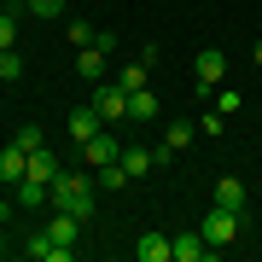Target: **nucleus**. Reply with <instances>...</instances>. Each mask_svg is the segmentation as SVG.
Returning a JSON list of instances; mask_svg holds the SVG:
<instances>
[{"label": "nucleus", "mask_w": 262, "mask_h": 262, "mask_svg": "<svg viewBox=\"0 0 262 262\" xmlns=\"http://www.w3.org/2000/svg\"><path fill=\"white\" fill-rule=\"evenodd\" d=\"M53 210L88 222V215H94V181H88V175H58L53 181Z\"/></svg>", "instance_id": "nucleus-1"}, {"label": "nucleus", "mask_w": 262, "mask_h": 262, "mask_svg": "<svg viewBox=\"0 0 262 262\" xmlns=\"http://www.w3.org/2000/svg\"><path fill=\"white\" fill-rule=\"evenodd\" d=\"M239 227H245V215L222 210V204H210V215H204V227H198V233H204L215 251H222V245H233V239H239Z\"/></svg>", "instance_id": "nucleus-2"}, {"label": "nucleus", "mask_w": 262, "mask_h": 262, "mask_svg": "<svg viewBox=\"0 0 262 262\" xmlns=\"http://www.w3.org/2000/svg\"><path fill=\"white\" fill-rule=\"evenodd\" d=\"M88 105H94V111L111 122V128H117L122 117H128V94H122L117 82H94V99H88Z\"/></svg>", "instance_id": "nucleus-3"}, {"label": "nucleus", "mask_w": 262, "mask_h": 262, "mask_svg": "<svg viewBox=\"0 0 262 262\" xmlns=\"http://www.w3.org/2000/svg\"><path fill=\"white\" fill-rule=\"evenodd\" d=\"M192 134H198V122H192V117H175V122L163 128V146H151V151H158V163H169L175 151H187V146H192Z\"/></svg>", "instance_id": "nucleus-4"}, {"label": "nucleus", "mask_w": 262, "mask_h": 262, "mask_svg": "<svg viewBox=\"0 0 262 262\" xmlns=\"http://www.w3.org/2000/svg\"><path fill=\"white\" fill-rule=\"evenodd\" d=\"M99 128H111V122H105V117L94 111V105H76V111H70V140H76V151H82L88 140H94Z\"/></svg>", "instance_id": "nucleus-5"}, {"label": "nucleus", "mask_w": 262, "mask_h": 262, "mask_svg": "<svg viewBox=\"0 0 262 262\" xmlns=\"http://www.w3.org/2000/svg\"><path fill=\"white\" fill-rule=\"evenodd\" d=\"M227 76V58H222V47H204L198 53V99H210V88Z\"/></svg>", "instance_id": "nucleus-6"}, {"label": "nucleus", "mask_w": 262, "mask_h": 262, "mask_svg": "<svg viewBox=\"0 0 262 262\" xmlns=\"http://www.w3.org/2000/svg\"><path fill=\"white\" fill-rule=\"evenodd\" d=\"M169 251H175V262H210L215 245H210L204 233H175V239H169Z\"/></svg>", "instance_id": "nucleus-7"}, {"label": "nucleus", "mask_w": 262, "mask_h": 262, "mask_svg": "<svg viewBox=\"0 0 262 262\" xmlns=\"http://www.w3.org/2000/svg\"><path fill=\"white\" fill-rule=\"evenodd\" d=\"M82 158H88V163H94V169H99V163H117V158H122V140H117V134H111V128H99V134H94V140H88V146H82Z\"/></svg>", "instance_id": "nucleus-8"}, {"label": "nucleus", "mask_w": 262, "mask_h": 262, "mask_svg": "<svg viewBox=\"0 0 262 262\" xmlns=\"http://www.w3.org/2000/svg\"><path fill=\"white\" fill-rule=\"evenodd\" d=\"M12 204H24V210H41V204H53V187H47V181H35V175H24L18 187H12Z\"/></svg>", "instance_id": "nucleus-9"}, {"label": "nucleus", "mask_w": 262, "mask_h": 262, "mask_svg": "<svg viewBox=\"0 0 262 262\" xmlns=\"http://www.w3.org/2000/svg\"><path fill=\"white\" fill-rule=\"evenodd\" d=\"M24 175H29V151L24 146H6V151H0V187H18Z\"/></svg>", "instance_id": "nucleus-10"}, {"label": "nucleus", "mask_w": 262, "mask_h": 262, "mask_svg": "<svg viewBox=\"0 0 262 262\" xmlns=\"http://www.w3.org/2000/svg\"><path fill=\"white\" fill-rule=\"evenodd\" d=\"M134 256H140V262H175L169 233H140V239H134Z\"/></svg>", "instance_id": "nucleus-11"}, {"label": "nucleus", "mask_w": 262, "mask_h": 262, "mask_svg": "<svg viewBox=\"0 0 262 262\" xmlns=\"http://www.w3.org/2000/svg\"><path fill=\"white\" fill-rule=\"evenodd\" d=\"M29 175H35V181H47V187H53V181H58V175H64V163H58V158H53V151H47V146H41V151H29Z\"/></svg>", "instance_id": "nucleus-12"}, {"label": "nucleus", "mask_w": 262, "mask_h": 262, "mask_svg": "<svg viewBox=\"0 0 262 262\" xmlns=\"http://www.w3.org/2000/svg\"><path fill=\"white\" fill-rule=\"evenodd\" d=\"M151 163H158V151H151V146H122V169H128V181H140Z\"/></svg>", "instance_id": "nucleus-13"}, {"label": "nucleus", "mask_w": 262, "mask_h": 262, "mask_svg": "<svg viewBox=\"0 0 262 262\" xmlns=\"http://www.w3.org/2000/svg\"><path fill=\"white\" fill-rule=\"evenodd\" d=\"M215 204H222V210H233V215H245V181H233V175H227V181H215Z\"/></svg>", "instance_id": "nucleus-14"}, {"label": "nucleus", "mask_w": 262, "mask_h": 262, "mask_svg": "<svg viewBox=\"0 0 262 262\" xmlns=\"http://www.w3.org/2000/svg\"><path fill=\"white\" fill-rule=\"evenodd\" d=\"M76 70L88 82H105V47H76Z\"/></svg>", "instance_id": "nucleus-15"}, {"label": "nucleus", "mask_w": 262, "mask_h": 262, "mask_svg": "<svg viewBox=\"0 0 262 262\" xmlns=\"http://www.w3.org/2000/svg\"><path fill=\"white\" fill-rule=\"evenodd\" d=\"M128 117H134V122L158 117V94H151V88H134V94H128Z\"/></svg>", "instance_id": "nucleus-16"}, {"label": "nucleus", "mask_w": 262, "mask_h": 262, "mask_svg": "<svg viewBox=\"0 0 262 262\" xmlns=\"http://www.w3.org/2000/svg\"><path fill=\"white\" fill-rule=\"evenodd\" d=\"M47 239H53V245H76V215L53 210V222H47Z\"/></svg>", "instance_id": "nucleus-17"}, {"label": "nucleus", "mask_w": 262, "mask_h": 262, "mask_svg": "<svg viewBox=\"0 0 262 262\" xmlns=\"http://www.w3.org/2000/svg\"><path fill=\"white\" fill-rule=\"evenodd\" d=\"M94 187H105V192L128 187V169H122V158H117V163H99V181H94Z\"/></svg>", "instance_id": "nucleus-18"}, {"label": "nucleus", "mask_w": 262, "mask_h": 262, "mask_svg": "<svg viewBox=\"0 0 262 262\" xmlns=\"http://www.w3.org/2000/svg\"><path fill=\"white\" fill-rule=\"evenodd\" d=\"M146 76H151V64H140V58H134V64L117 76V88H122V94H134V88H146Z\"/></svg>", "instance_id": "nucleus-19"}, {"label": "nucleus", "mask_w": 262, "mask_h": 262, "mask_svg": "<svg viewBox=\"0 0 262 262\" xmlns=\"http://www.w3.org/2000/svg\"><path fill=\"white\" fill-rule=\"evenodd\" d=\"M18 76H24V58L12 47H0V82H18Z\"/></svg>", "instance_id": "nucleus-20"}, {"label": "nucleus", "mask_w": 262, "mask_h": 262, "mask_svg": "<svg viewBox=\"0 0 262 262\" xmlns=\"http://www.w3.org/2000/svg\"><path fill=\"white\" fill-rule=\"evenodd\" d=\"M12 146H24V151H41L47 140H41V128H35V122H24V128L12 134Z\"/></svg>", "instance_id": "nucleus-21"}, {"label": "nucleus", "mask_w": 262, "mask_h": 262, "mask_svg": "<svg viewBox=\"0 0 262 262\" xmlns=\"http://www.w3.org/2000/svg\"><path fill=\"white\" fill-rule=\"evenodd\" d=\"M24 6H29V18H58L64 0H24Z\"/></svg>", "instance_id": "nucleus-22"}, {"label": "nucleus", "mask_w": 262, "mask_h": 262, "mask_svg": "<svg viewBox=\"0 0 262 262\" xmlns=\"http://www.w3.org/2000/svg\"><path fill=\"white\" fill-rule=\"evenodd\" d=\"M94 35H99V29H94V24H82V18H76V24H70V47H94Z\"/></svg>", "instance_id": "nucleus-23"}, {"label": "nucleus", "mask_w": 262, "mask_h": 262, "mask_svg": "<svg viewBox=\"0 0 262 262\" xmlns=\"http://www.w3.org/2000/svg\"><path fill=\"white\" fill-rule=\"evenodd\" d=\"M198 128H204V134H215V140H222V128H227V111H204V117H198Z\"/></svg>", "instance_id": "nucleus-24"}, {"label": "nucleus", "mask_w": 262, "mask_h": 262, "mask_svg": "<svg viewBox=\"0 0 262 262\" xmlns=\"http://www.w3.org/2000/svg\"><path fill=\"white\" fill-rule=\"evenodd\" d=\"M12 41H18V18H12V12H0V47H12Z\"/></svg>", "instance_id": "nucleus-25"}, {"label": "nucleus", "mask_w": 262, "mask_h": 262, "mask_svg": "<svg viewBox=\"0 0 262 262\" xmlns=\"http://www.w3.org/2000/svg\"><path fill=\"white\" fill-rule=\"evenodd\" d=\"M6 215H12V198H0V227H6Z\"/></svg>", "instance_id": "nucleus-26"}, {"label": "nucleus", "mask_w": 262, "mask_h": 262, "mask_svg": "<svg viewBox=\"0 0 262 262\" xmlns=\"http://www.w3.org/2000/svg\"><path fill=\"white\" fill-rule=\"evenodd\" d=\"M256 64H262V35H256Z\"/></svg>", "instance_id": "nucleus-27"}, {"label": "nucleus", "mask_w": 262, "mask_h": 262, "mask_svg": "<svg viewBox=\"0 0 262 262\" xmlns=\"http://www.w3.org/2000/svg\"><path fill=\"white\" fill-rule=\"evenodd\" d=\"M0 256H6V233H0Z\"/></svg>", "instance_id": "nucleus-28"}, {"label": "nucleus", "mask_w": 262, "mask_h": 262, "mask_svg": "<svg viewBox=\"0 0 262 262\" xmlns=\"http://www.w3.org/2000/svg\"><path fill=\"white\" fill-rule=\"evenodd\" d=\"M6 6H24V0H6Z\"/></svg>", "instance_id": "nucleus-29"}]
</instances>
